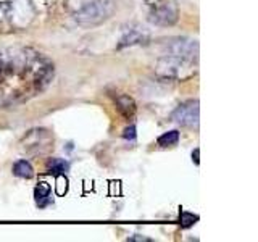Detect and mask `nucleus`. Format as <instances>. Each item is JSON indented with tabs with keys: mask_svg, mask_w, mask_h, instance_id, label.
Wrapping results in <instances>:
<instances>
[{
	"mask_svg": "<svg viewBox=\"0 0 258 242\" xmlns=\"http://www.w3.org/2000/svg\"><path fill=\"white\" fill-rule=\"evenodd\" d=\"M124 137L126 139H136V128L134 126H129V128H126L124 129Z\"/></svg>",
	"mask_w": 258,
	"mask_h": 242,
	"instance_id": "2eb2a0df",
	"label": "nucleus"
},
{
	"mask_svg": "<svg viewBox=\"0 0 258 242\" xmlns=\"http://www.w3.org/2000/svg\"><path fill=\"white\" fill-rule=\"evenodd\" d=\"M149 42V34L141 28H129L124 29L123 37L119 40L118 48L123 47H133V45H141V44H147Z\"/></svg>",
	"mask_w": 258,
	"mask_h": 242,
	"instance_id": "6e6552de",
	"label": "nucleus"
},
{
	"mask_svg": "<svg viewBox=\"0 0 258 242\" xmlns=\"http://www.w3.org/2000/svg\"><path fill=\"white\" fill-rule=\"evenodd\" d=\"M34 196H36V202L40 207H45L50 200V186L47 183H40L36 191H34Z\"/></svg>",
	"mask_w": 258,
	"mask_h": 242,
	"instance_id": "ddd939ff",
	"label": "nucleus"
},
{
	"mask_svg": "<svg viewBox=\"0 0 258 242\" xmlns=\"http://www.w3.org/2000/svg\"><path fill=\"white\" fill-rule=\"evenodd\" d=\"M199 153H200V149H196V152L192 153V160L196 161V165L200 163V160H199Z\"/></svg>",
	"mask_w": 258,
	"mask_h": 242,
	"instance_id": "f3484780",
	"label": "nucleus"
},
{
	"mask_svg": "<svg viewBox=\"0 0 258 242\" xmlns=\"http://www.w3.org/2000/svg\"><path fill=\"white\" fill-rule=\"evenodd\" d=\"M13 174L18 177H24V179H31L34 176V168L31 166L29 161L26 160H18L13 165Z\"/></svg>",
	"mask_w": 258,
	"mask_h": 242,
	"instance_id": "9b49d317",
	"label": "nucleus"
},
{
	"mask_svg": "<svg viewBox=\"0 0 258 242\" xmlns=\"http://www.w3.org/2000/svg\"><path fill=\"white\" fill-rule=\"evenodd\" d=\"M52 60L31 47L0 50V108L15 107L42 94L52 84Z\"/></svg>",
	"mask_w": 258,
	"mask_h": 242,
	"instance_id": "f257e3e1",
	"label": "nucleus"
},
{
	"mask_svg": "<svg viewBox=\"0 0 258 242\" xmlns=\"http://www.w3.org/2000/svg\"><path fill=\"white\" fill-rule=\"evenodd\" d=\"M113 100H115V105H116L118 111L127 121L134 118L137 107H136V102H134V99H133L131 95H127L124 92H115V94H113Z\"/></svg>",
	"mask_w": 258,
	"mask_h": 242,
	"instance_id": "1a4fd4ad",
	"label": "nucleus"
},
{
	"mask_svg": "<svg viewBox=\"0 0 258 242\" xmlns=\"http://www.w3.org/2000/svg\"><path fill=\"white\" fill-rule=\"evenodd\" d=\"M70 169V163L63 158H50L47 161V171L53 176H63Z\"/></svg>",
	"mask_w": 258,
	"mask_h": 242,
	"instance_id": "9d476101",
	"label": "nucleus"
},
{
	"mask_svg": "<svg viewBox=\"0 0 258 242\" xmlns=\"http://www.w3.org/2000/svg\"><path fill=\"white\" fill-rule=\"evenodd\" d=\"M199 71V63L196 60L182 58V56L163 53L155 63V75L163 81H181L192 79Z\"/></svg>",
	"mask_w": 258,
	"mask_h": 242,
	"instance_id": "f03ea898",
	"label": "nucleus"
},
{
	"mask_svg": "<svg viewBox=\"0 0 258 242\" xmlns=\"http://www.w3.org/2000/svg\"><path fill=\"white\" fill-rule=\"evenodd\" d=\"M21 145L26 153H45L53 147V137L47 129H32L24 136Z\"/></svg>",
	"mask_w": 258,
	"mask_h": 242,
	"instance_id": "0eeeda50",
	"label": "nucleus"
},
{
	"mask_svg": "<svg viewBox=\"0 0 258 242\" xmlns=\"http://www.w3.org/2000/svg\"><path fill=\"white\" fill-rule=\"evenodd\" d=\"M129 240H139V242H152V239H149V237H144V236H139V234H137V236H134V237H129Z\"/></svg>",
	"mask_w": 258,
	"mask_h": 242,
	"instance_id": "dca6fc26",
	"label": "nucleus"
},
{
	"mask_svg": "<svg viewBox=\"0 0 258 242\" xmlns=\"http://www.w3.org/2000/svg\"><path fill=\"white\" fill-rule=\"evenodd\" d=\"M149 21L157 26H173L179 18L176 0H147Z\"/></svg>",
	"mask_w": 258,
	"mask_h": 242,
	"instance_id": "20e7f679",
	"label": "nucleus"
},
{
	"mask_svg": "<svg viewBox=\"0 0 258 242\" xmlns=\"http://www.w3.org/2000/svg\"><path fill=\"white\" fill-rule=\"evenodd\" d=\"M177 142H179V131H176V129H173V131H169V133L161 134L157 139V144L160 145L161 149L173 147V145H176Z\"/></svg>",
	"mask_w": 258,
	"mask_h": 242,
	"instance_id": "f8f14e48",
	"label": "nucleus"
},
{
	"mask_svg": "<svg viewBox=\"0 0 258 242\" xmlns=\"http://www.w3.org/2000/svg\"><path fill=\"white\" fill-rule=\"evenodd\" d=\"M113 12H115V5L111 0H92L79 8L75 15V20L83 28H94L107 21Z\"/></svg>",
	"mask_w": 258,
	"mask_h": 242,
	"instance_id": "7ed1b4c3",
	"label": "nucleus"
},
{
	"mask_svg": "<svg viewBox=\"0 0 258 242\" xmlns=\"http://www.w3.org/2000/svg\"><path fill=\"white\" fill-rule=\"evenodd\" d=\"M199 115H200L199 100L190 99L177 105L174 111L171 113V121L185 128H199Z\"/></svg>",
	"mask_w": 258,
	"mask_h": 242,
	"instance_id": "423d86ee",
	"label": "nucleus"
},
{
	"mask_svg": "<svg viewBox=\"0 0 258 242\" xmlns=\"http://www.w3.org/2000/svg\"><path fill=\"white\" fill-rule=\"evenodd\" d=\"M199 221V216L194 215V213H189V212H181L179 215V224L181 228H190Z\"/></svg>",
	"mask_w": 258,
	"mask_h": 242,
	"instance_id": "4468645a",
	"label": "nucleus"
},
{
	"mask_svg": "<svg viewBox=\"0 0 258 242\" xmlns=\"http://www.w3.org/2000/svg\"><path fill=\"white\" fill-rule=\"evenodd\" d=\"M163 53L199 62V42L189 37H173L165 42Z\"/></svg>",
	"mask_w": 258,
	"mask_h": 242,
	"instance_id": "39448f33",
	"label": "nucleus"
}]
</instances>
